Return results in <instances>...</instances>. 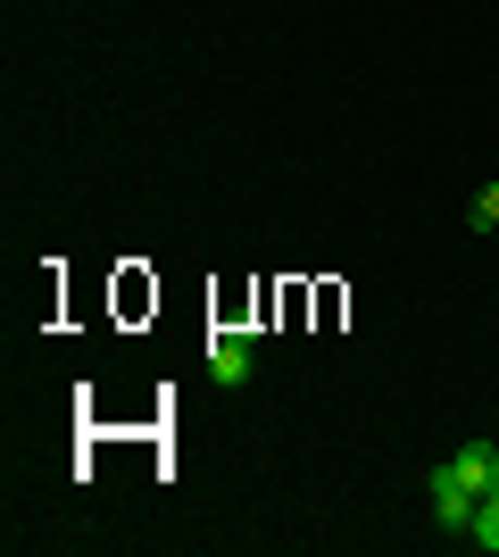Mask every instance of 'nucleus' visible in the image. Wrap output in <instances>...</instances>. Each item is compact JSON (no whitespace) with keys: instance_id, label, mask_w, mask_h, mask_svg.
<instances>
[{"instance_id":"obj_1","label":"nucleus","mask_w":499,"mask_h":557,"mask_svg":"<svg viewBox=\"0 0 499 557\" xmlns=\"http://www.w3.org/2000/svg\"><path fill=\"white\" fill-rule=\"evenodd\" d=\"M209 374L225 383V392L250 383V374H259V342H250V333H216V342H209Z\"/></svg>"},{"instance_id":"obj_2","label":"nucleus","mask_w":499,"mask_h":557,"mask_svg":"<svg viewBox=\"0 0 499 557\" xmlns=\"http://www.w3.org/2000/svg\"><path fill=\"white\" fill-rule=\"evenodd\" d=\"M466 541H475L483 557H499V491H483V508H475V524H466Z\"/></svg>"},{"instance_id":"obj_3","label":"nucleus","mask_w":499,"mask_h":557,"mask_svg":"<svg viewBox=\"0 0 499 557\" xmlns=\"http://www.w3.org/2000/svg\"><path fill=\"white\" fill-rule=\"evenodd\" d=\"M466 225H475V233H499V184H483L475 200H466Z\"/></svg>"}]
</instances>
